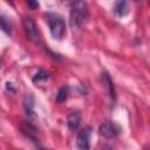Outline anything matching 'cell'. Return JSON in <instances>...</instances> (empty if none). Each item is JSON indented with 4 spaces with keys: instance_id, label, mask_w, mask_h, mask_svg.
<instances>
[{
    "instance_id": "1",
    "label": "cell",
    "mask_w": 150,
    "mask_h": 150,
    "mask_svg": "<svg viewBox=\"0 0 150 150\" xmlns=\"http://www.w3.org/2000/svg\"><path fill=\"white\" fill-rule=\"evenodd\" d=\"M88 14L87 4L84 1H76L71 4L69 23L73 28H81Z\"/></svg>"
},
{
    "instance_id": "9",
    "label": "cell",
    "mask_w": 150,
    "mask_h": 150,
    "mask_svg": "<svg viewBox=\"0 0 150 150\" xmlns=\"http://www.w3.org/2000/svg\"><path fill=\"white\" fill-rule=\"evenodd\" d=\"M114 12L118 16H124L129 13V6L127 1H116L114 6Z\"/></svg>"
},
{
    "instance_id": "7",
    "label": "cell",
    "mask_w": 150,
    "mask_h": 150,
    "mask_svg": "<svg viewBox=\"0 0 150 150\" xmlns=\"http://www.w3.org/2000/svg\"><path fill=\"white\" fill-rule=\"evenodd\" d=\"M23 109L28 116V118H35L36 115L34 112V97L28 94L23 98Z\"/></svg>"
},
{
    "instance_id": "8",
    "label": "cell",
    "mask_w": 150,
    "mask_h": 150,
    "mask_svg": "<svg viewBox=\"0 0 150 150\" xmlns=\"http://www.w3.org/2000/svg\"><path fill=\"white\" fill-rule=\"evenodd\" d=\"M81 122V114L80 111L75 110V111H70L67 116V125L70 130H75L77 129V127L80 125Z\"/></svg>"
},
{
    "instance_id": "4",
    "label": "cell",
    "mask_w": 150,
    "mask_h": 150,
    "mask_svg": "<svg viewBox=\"0 0 150 150\" xmlns=\"http://www.w3.org/2000/svg\"><path fill=\"white\" fill-rule=\"evenodd\" d=\"M90 136H91L90 127H84L83 129H81L76 136V148L79 150H89Z\"/></svg>"
},
{
    "instance_id": "6",
    "label": "cell",
    "mask_w": 150,
    "mask_h": 150,
    "mask_svg": "<svg viewBox=\"0 0 150 150\" xmlns=\"http://www.w3.org/2000/svg\"><path fill=\"white\" fill-rule=\"evenodd\" d=\"M101 80H102V83H103V86L105 87V89H107L109 96H110L112 100H115V98H116V91H115V87H114L112 80H111V77L109 76V74H108L107 71H103V73L101 74Z\"/></svg>"
},
{
    "instance_id": "2",
    "label": "cell",
    "mask_w": 150,
    "mask_h": 150,
    "mask_svg": "<svg viewBox=\"0 0 150 150\" xmlns=\"http://www.w3.org/2000/svg\"><path fill=\"white\" fill-rule=\"evenodd\" d=\"M46 20L48 22L52 36L56 40H61L66 33V23L63 18L57 13L49 12L46 14Z\"/></svg>"
},
{
    "instance_id": "3",
    "label": "cell",
    "mask_w": 150,
    "mask_h": 150,
    "mask_svg": "<svg viewBox=\"0 0 150 150\" xmlns=\"http://www.w3.org/2000/svg\"><path fill=\"white\" fill-rule=\"evenodd\" d=\"M22 26L23 30L26 33V36L34 43H40L41 42V36L39 33V29L34 22V20L29 16H25L22 19Z\"/></svg>"
},
{
    "instance_id": "13",
    "label": "cell",
    "mask_w": 150,
    "mask_h": 150,
    "mask_svg": "<svg viewBox=\"0 0 150 150\" xmlns=\"http://www.w3.org/2000/svg\"><path fill=\"white\" fill-rule=\"evenodd\" d=\"M29 6H32L33 8H35V7H39V2H34V1H28L27 2Z\"/></svg>"
},
{
    "instance_id": "11",
    "label": "cell",
    "mask_w": 150,
    "mask_h": 150,
    "mask_svg": "<svg viewBox=\"0 0 150 150\" xmlns=\"http://www.w3.org/2000/svg\"><path fill=\"white\" fill-rule=\"evenodd\" d=\"M0 22H1V29H2V32L5 34H7V35H11L12 34V25H11V22L7 20V18L5 15H1Z\"/></svg>"
},
{
    "instance_id": "14",
    "label": "cell",
    "mask_w": 150,
    "mask_h": 150,
    "mask_svg": "<svg viewBox=\"0 0 150 150\" xmlns=\"http://www.w3.org/2000/svg\"><path fill=\"white\" fill-rule=\"evenodd\" d=\"M6 87H7V89H11V90H13V91H14V88L12 87V83L7 82V83H6Z\"/></svg>"
},
{
    "instance_id": "10",
    "label": "cell",
    "mask_w": 150,
    "mask_h": 150,
    "mask_svg": "<svg viewBox=\"0 0 150 150\" xmlns=\"http://www.w3.org/2000/svg\"><path fill=\"white\" fill-rule=\"evenodd\" d=\"M68 94H69V87H68V86H62V87H60L59 90H57V93H56V97H55L56 102L61 103V102L66 101L67 97H68Z\"/></svg>"
},
{
    "instance_id": "15",
    "label": "cell",
    "mask_w": 150,
    "mask_h": 150,
    "mask_svg": "<svg viewBox=\"0 0 150 150\" xmlns=\"http://www.w3.org/2000/svg\"><path fill=\"white\" fill-rule=\"evenodd\" d=\"M102 150H112V149H111L110 146H108V145H105V146H103V148H102Z\"/></svg>"
},
{
    "instance_id": "12",
    "label": "cell",
    "mask_w": 150,
    "mask_h": 150,
    "mask_svg": "<svg viewBox=\"0 0 150 150\" xmlns=\"http://www.w3.org/2000/svg\"><path fill=\"white\" fill-rule=\"evenodd\" d=\"M49 77V73L48 71H46V70H43V69H39L36 73H35V75L33 76V82L34 83H36V82H41V81H45V80H47Z\"/></svg>"
},
{
    "instance_id": "5",
    "label": "cell",
    "mask_w": 150,
    "mask_h": 150,
    "mask_svg": "<svg viewBox=\"0 0 150 150\" xmlns=\"http://www.w3.org/2000/svg\"><path fill=\"white\" fill-rule=\"evenodd\" d=\"M98 132L105 138H114L120 134V127L111 121H105L100 125Z\"/></svg>"
}]
</instances>
